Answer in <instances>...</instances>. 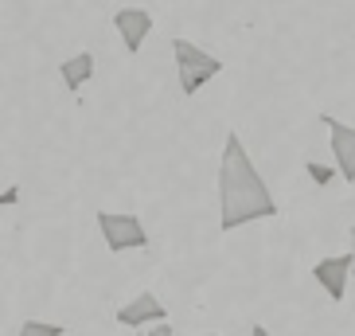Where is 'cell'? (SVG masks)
Masks as SVG:
<instances>
[{"mask_svg":"<svg viewBox=\"0 0 355 336\" xmlns=\"http://www.w3.org/2000/svg\"><path fill=\"white\" fill-rule=\"evenodd\" d=\"M250 336H273V333H270L266 325H254V328H250Z\"/></svg>","mask_w":355,"mask_h":336,"instance_id":"obj_13","label":"cell"},{"mask_svg":"<svg viewBox=\"0 0 355 336\" xmlns=\"http://www.w3.org/2000/svg\"><path fill=\"white\" fill-rule=\"evenodd\" d=\"M304 172H309V180H313V184H320V188H324V184H332V176H336L332 168H324L320 160H309V165H304Z\"/></svg>","mask_w":355,"mask_h":336,"instance_id":"obj_10","label":"cell"},{"mask_svg":"<svg viewBox=\"0 0 355 336\" xmlns=\"http://www.w3.org/2000/svg\"><path fill=\"white\" fill-rule=\"evenodd\" d=\"M148 336H172V325H168V321H157V325H153V333Z\"/></svg>","mask_w":355,"mask_h":336,"instance_id":"obj_12","label":"cell"},{"mask_svg":"<svg viewBox=\"0 0 355 336\" xmlns=\"http://www.w3.org/2000/svg\"><path fill=\"white\" fill-rule=\"evenodd\" d=\"M352 278H355V227H352Z\"/></svg>","mask_w":355,"mask_h":336,"instance_id":"obj_14","label":"cell"},{"mask_svg":"<svg viewBox=\"0 0 355 336\" xmlns=\"http://www.w3.org/2000/svg\"><path fill=\"white\" fill-rule=\"evenodd\" d=\"M16 196H20V188H16V184H12V188H4V192H0V208H4V203H16Z\"/></svg>","mask_w":355,"mask_h":336,"instance_id":"obj_11","label":"cell"},{"mask_svg":"<svg viewBox=\"0 0 355 336\" xmlns=\"http://www.w3.org/2000/svg\"><path fill=\"white\" fill-rule=\"evenodd\" d=\"M98 231H102L105 246L114 254H125V251H141L148 246V231L145 223L129 215V211H98Z\"/></svg>","mask_w":355,"mask_h":336,"instance_id":"obj_3","label":"cell"},{"mask_svg":"<svg viewBox=\"0 0 355 336\" xmlns=\"http://www.w3.org/2000/svg\"><path fill=\"white\" fill-rule=\"evenodd\" d=\"M157 321H168V309L160 305V297L157 294H137L129 305H121L117 309V325H129V328H137V325H157Z\"/></svg>","mask_w":355,"mask_h":336,"instance_id":"obj_7","label":"cell"},{"mask_svg":"<svg viewBox=\"0 0 355 336\" xmlns=\"http://www.w3.org/2000/svg\"><path fill=\"white\" fill-rule=\"evenodd\" d=\"M313 278L324 285V294L332 301H344L347 294V278H352V254H336V258H320L313 266Z\"/></svg>","mask_w":355,"mask_h":336,"instance_id":"obj_6","label":"cell"},{"mask_svg":"<svg viewBox=\"0 0 355 336\" xmlns=\"http://www.w3.org/2000/svg\"><path fill=\"white\" fill-rule=\"evenodd\" d=\"M273 215H277V200H273L270 184L254 168L242 137L227 133L219 160V231H239L246 223L273 219Z\"/></svg>","mask_w":355,"mask_h":336,"instance_id":"obj_1","label":"cell"},{"mask_svg":"<svg viewBox=\"0 0 355 336\" xmlns=\"http://www.w3.org/2000/svg\"><path fill=\"white\" fill-rule=\"evenodd\" d=\"M324 129L332 133V157H336V172L347 180V184H355V129L344 126V121H336L332 114L320 117Z\"/></svg>","mask_w":355,"mask_h":336,"instance_id":"obj_4","label":"cell"},{"mask_svg":"<svg viewBox=\"0 0 355 336\" xmlns=\"http://www.w3.org/2000/svg\"><path fill=\"white\" fill-rule=\"evenodd\" d=\"M59 74H63L67 90H71V94H78V90L94 78V55L78 51V55H71V59H63V63H59Z\"/></svg>","mask_w":355,"mask_h":336,"instance_id":"obj_8","label":"cell"},{"mask_svg":"<svg viewBox=\"0 0 355 336\" xmlns=\"http://www.w3.org/2000/svg\"><path fill=\"white\" fill-rule=\"evenodd\" d=\"M114 28H117V35H121V43H125V51L137 55L141 51V43L148 40V32H153V12L121 8V12H114Z\"/></svg>","mask_w":355,"mask_h":336,"instance_id":"obj_5","label":"cell"},{"mask_svg":"<svg viewBox=\"0 0 355 336\" xmlns=\"http://www.w3.org/2000/svg\"><path fill=\"white\" fill-rule=\"evenodd\" d=\"M207 336H211V333H207Z\"/></svg>","mask_w":355,"mask_h":336,"instance_id":"obj_15","label":"cell"},{"mask_svg":"<svg viewBox=\"0 0 355 336\" xmlns=\"http://www.w3.org/2000/svg\"><path fill=\"white\" fill-rule=\"evenodd\" d=\"M172 51H176V74H180V94L184 98H196V90H203L215 74H223V59L207 55L191 40H172Z\"/></svg>","mask_w":355,"mask_h":336,"instance_id":"obj_2","label":"cell"},{"mask_svg":"<svg viewBox=\"0 0 355 336\" xmlns=\"http://www.w3.org/2000/svg\"><path fill=\"white\" fill-rule=\"evenodd\" d=\"M67 325H55V321H24L16 336H63Z\"/></svg>","mask_w":355,"mask_h":336,"instance_id":"obj_9","label":"cell"}]
</instances>
